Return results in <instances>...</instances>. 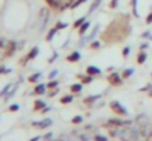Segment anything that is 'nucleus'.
Returning a JSON list of instances; mask_svg holds the SVG:
<instances>
[{
	"label": "nucleus",
	"mask_w": 152,
	"mask_h": 141,
	"mask_svg": "<svg viewBox=\"0 0 152 141\" xmlns=\"http://www.w3.org/2000/svg\"><path fill=\"white\" fill-rule=\"evenodd\" d=\"M136 3H137L136 0H132V6H133V12H134V16H139V13L136 12Z\"/></svg>",
	"instance_id": "nucleus-36"
},
{
	"label": "nucleus",
	"mask_w": 152,
	"mask_h": 141,
	"mask_svg": "<svg viewBox=\"0 0 152 141\" xmlns=\"http://www.w3.org/2000/svg\"><path fill=\"white\" fill-rule=\"evenodd\" d=\"M136 124L140 127V125H143V124H148V119H146V115H139L137 118H136Z\"/></svg>",
	"instance_id": "nucleus-15"
},
{
	"label": "nucleus",
	"mask_w": 152,
	"mask_h": 141,
	"mask_svg": "<svg viewBox=\"0 0 152 141\" xmlns=\"http://www.w3.org/2000/svg\"><path fill=\"white\" fill-rule=\"evenodd\" d=\"M46 87H48V88H56V87H58V81H50Z\"/></svg>",
	"instance_id": "nucleus-34"
},
{
	"label": "nucleus",
	"mask_w": 152,
	"mask_h": 141,
	"mask_svg": "<svg viewBox=\"0 0 152 141\" xmlns=\"http://www.w3.org/2000/svg\"><path fill=\"white\" fill-rule=\"evenodd\" d=\"M71 122H72V124H81V122H83V118H81V116H75V118H72Z\"/></svg>",
	"instance_id": "nucleus-31"
},
{
	"label": "nucleus",
	"mask_w": 152,
	"mask_h": 141,
	"mask_svg": "<svg viewBox=\"0 0 152 141\" xmlns=\"http://www.w3.org/2000/svg\"><path fill=\"white\" fill-rule=\"evenodd\" d=\"M52 125L50 119H45L43 122H33V127H39V128H48Z\"/></svg>",
	"instance_id": "nucleus-6"
},
{
	"label": "nucleus",
	"mask_w": 152,
	"mask_h": 141,
	"mask_svg": "<svg viewBox=\"0 0 152 141\" xmlns=\"http://www.w3.org/2000/svg\"><path fill=\"white\" fill-rule=\"evenodd\" d=\"M9 110H10V112H18V110H19V106H18V104H12V106L9 107Z\"/></svg>",
	"instance_id": "nucleus-35"
},
{
	"label": "nucleus",
	"mask_w": 152,
	"mask_h": 141,
	"mask_svg": "<svg viewBox=\"0 0 152 141\" xmlns=\"http://www.w3.org/2000/svg\"><path fill=\"white\" fill-rule=\"evenodd\" d=\"M108 82H109L111 85H120V84H123V82H121V77H120L117 72H112V74L108 75Z\"/></svg>",
	"instance_id": "nucleus-4"
},
{
	"label": "nucleus",
	"mask_w": 152,
	"mask_h": 141,
	"mask_svg": "<svg viewBox=\"0 0 152 141\" xmlns=\"http://www.w3.org/2000/svg\"><path fill=\"white\" fill-rule=\"evenodd\" d=\"M49 16H50V12H49V7H42L40 12H39V16H37V28L39 31H45L48 22H49Z\"/></svg>",
	"instance_id": "nucleus-1"
},
{
	"label": "nucleus",
	"mask_w": 152,
	"mask_h": 141,
	"mask_svg": "<svg viewBox=\"0 0 152 141\" xmlns=\"http://www.w3.org/2000/svg\"><path fill=\"white\" fill-rule=\"evenodd\" d=\"M40 140H42V137L39 135V137H33V138H31L30 141H40Z\"/></svg>",
	"instance_id": "nucleus-45"
},
{
	"label": "nucleus",
	"mask_w": 152,
	"mask_h": 141,
	"mask_svg": "<svg viewBox=\"0 0 152 141\" xmlns=\"http://www.w3.org/2000/svg\"><path fill=\"white\" fill-rule=\"evenodd\" d=\"M149 95H151V97H152V90H151V93H149Z\"/></svg>",
	"instance_id": "nucleus-50"
},
{
	"label": "nucleus",
	"mask_w": 152,
	"mask_h": 141,
	"mask_svg": "<svg viewBox=\"0 0 152 141\" xmlns=\"http://www.w3.org/2000/svg\"><path fill=\"white\" fill-rule=\"evenodd\" d=\"M71 101H72V94L65 95V97H62V98H61V103H62V104H66V103H71Z\"/></svg>",
	"instance_id": "nucleus-20"
},
{
	"label": "nucleus",
	"mask_w": 152,
	"mask_h": 141,
	"mask_svg": "<svg viewBox=\"0 0 152 141\" xmlns=\"http://www.w3.org/2000/svg\"><path fill=\"white\" fill-rule=\"evenodd\" d=\"M43 138H45V140H50V138H52V132H48V134H46Z\"/></svg>",
	"instance_id": "nucleus-42"
},
{
	"label": "nucleus",
	"mask_w": 152,
	"mask_h": 141,
	"mask_svg": "<svg viewBox=\"0 0 152 141\" xmlns=\"http://www.w3.org/2000/svg\"><path fill=\"white\" fill-rule=\"evenodd\" d=\"M37 54H39V47H34V48H33L25 57H27V60H31V59H34Z\"/></svg>",
	"instance_id": "nucleus-13"
},
{
	"label": "nucleus",
	"mask_w": 152,
	"mask_h": 141,
	"mask_svg": "<svg viewBox=\"0 0 152 141\" xmlns=\"http://www.w3.org/2000/svg\"><path fill=\"white\" fill-rule=\"evenodd\" d=\"M56 31H58L56 28H53V30H52L50 33H49V35L46 37V41H52V40H53V35H55V33H56Z\"/></svg>",
	"instance_id": "nucleus-26"
},
{
	"label": "nucleus",
	"mask_w": 152,
	"mask_h": 141,
	"mask_svg": "<svg viewBox=\"0 0 152 141\" xmlns=\"http://www.w3.org/2000/svg\"><path fill=\"white\" fill-rule=\"evenodd\" d=\"M84 22H86V18H80V19H77V21L74 22V28H80Z\"/></svg>",
	"instance_id": "nucleus-22"
},
{
	"label": "nucleus",
	"mask_w": 152,
	"mask_h": 141,
	"mask_svg": "<svg viewBox=\"0 0 152 141\" xmlns=\"http://www.w3.org/2000/svg\"><path fill=\"white\" fill-rule=\"evenodd\" d=\"M93 129V125H87L86 128H84V131H92Z\"/></svg>",
	"instance_id": "nucleus-44"
},
{
	"label": "nucleus",
	"mask_w": 152,
	"mask_h": 141,
	"mask_svg": "<svg viewBox=\"0 0 152 141\" xmlns=\"http://www.w3.org/2000/svg\"><path fill=\"white\" fill-rule=\"evenodd\" d=\"M86 72L87 75H101V69L98 66H87Z\"/></svg>",
	"instance_id": "nucleus-7"
},
{
	"label": "nucleus",
	"mask_w": 152,
	"mask_h": 141,
	"mask_svg": "<svg viewBox=\"0 0 152 141\" xmlns=\"http://www.w3.org/2000/svg\"><path fill=\"white\" fill-rule=\"evenodd\" d=\"M56 94H58V90L55 88V90H52V91H50V93H49V94H48V95H49V97H55Z\"/></svg>",
	"instance_id": "nucleus-39"
},
{
	"label": "nucleus",
	"mask_w": 152,
	"mask_h": 141,
	"mask_svg": "<svg viewBox=\"0 0 152 141\" xmlns=\"http://www.w3.org/2000/svg\"><path fill=\"white\" fill-rule=\"evenodd\" d=\"M146 140H148V141H152V132L149 134V135H148V138H146Z\"/></svg>",
	"instance_id": "nucleus-48"
},
{
	"label": "nucleus",
	"mask_w": 152,
	"mask_h": 141,
	"mask_svg": "<svg viewBox=\"0 0 152 141\" xmlns=\"http://www.w3.org/2000/svg\"><path fill=\"white\" fill-rule=\"evenodd\" d=\"M146 47H148V44H146V43H145V44H142V46H140V48H142V50H143V48H146Z\"/></svg>",
	"instance_id": "nucleus-49"
},
{
	"label": "nucleus",
	"mask_w": 152,
	"mask_h": 141,
	"mask_svg": "<svg viewBox=\"0 0 152 141\" xmlns=\"http://www.w3.org/2000/svg\"><path fill=\"white\" fill-rule=\"evenodd\" d=\"M81 84H74V85H71L69 87V90L72 91V93H81Z\"/></svg>",
	"instance_id": "nucleus-18"
},
{
	"label": "nucleus",
	"mask_w": 152,
	"mask_h": 141,
	"mask_svg": "<svg viewBox=\"0 0 152 141\" xmlns=\"http://www.w3.org/2000/svg\"><path fill=\"white\" fill-rule=\"evenodd\" d=\"M145 60H146V53H139V56H137V63H145Z\"/></svg>",
	"instance_id": "nucleus-19"
},
{
	"label": "nucleus",
	"mask_w": 152,
	"mask_h": 141,
	"mask_svg": "<svg viewBox=\"0 0 152 141\" xmlns=\"http://www.w3.org/2000/svg\"><path fill=\"white\" fill-rule=\"evenodd\" d=\"M98 98H99V95H95V97H90V98H86V100H84V103H86V104H92V103H93L95 100H98Z\"/></svg>",
	"instance_id": "nucleus-29"
},
{
	"label": "nucleus",
	"mask_w": 152,
	"mask_h": 141,
	"mask_svg": "<svg viewBox=\"0 0 152 141\" xmlns=\"http://www.w3.org/2000/svg\"><path fill=\"white\" fill-rule=\"evenodd\" d=\"M45 91H46V85H43V84H40L34 88V94H45Z\"/></svg>",
	"instance_id": "nucleus-17"
},
{
	"label": "nucleus",
	"mask_w": 152,
	"mask_h": 141,
	"mask_svg": "<svg viewBox=\"0 0 152 141\" xmlns=\"http://www.w3.org/2000/svg\"><path fill=\"white\" fill-rule=\"evenodd\" d=\"M146 24H152V12L148 15V18H146Z\"/></svg>",
	"instance_id": "nucleus-40"
},
{
	"label": "nucleus",
	"mask_w": 152,
	"mask_h": 141,
	"mask_svg": "<svg viewBox=\"0 0 152 141\" xmlns=\"http://www.w3.org/2000/svg\"><path fill=\"white\" fill-rule=\"evenodd\" d=\"M99 47H101V43H99V41H93V43L90 44V48H92V50H98Z\"/></svg>",
	"instance_id": "nucleus-30"
},
{
	"label": "nucleus",
	"mask_w": 152,
	"mask_h": 141,
	"mask_svg": "<svg viewBox=\"0 0 152 141\" xmlns=\"http://www.w3.org/2000/svg\"><path fill=\"white\" fill-rule=\"evenodd\" d=\"M152 85H146V87H143V88H140V91H148V90H151Z\"/></svg>",
	"instance_id": "nucleus-41"
},
{
	"label": "nucleus",
	"mask_w": 152,
	"mask_h": 141,
	"mask_svg": "<svg viewBox=\"0 0 152 141\" xmlns=\"http://www.w3.org/2000/svg\"><path fill=\"white\" fill-rule=\"evenodd\" d=\"M15 47H16V43H15V41H10L9 47L4 50V56H12L13 51H15Z\"/></svg>",
	"instance_id": "nucleus-11"
},
{
	"label": "nucleus",
	"mask_w": 152,
	"mask_h": 141,
	"mask_svg": "<svg viewBox=\"0 0 152 141\" xmlns=\"http://www.w3.org/2000/svg\"><path fill=\"white\" fill-rule=\"evenodd\" d=\"M84 1H86V0H75V1L71 4V9H75V7H78V6H80V4H83Z\"/></svg>",
	"instance_id": "nucleus-25"
},
{
	"label": "nucleus",
	"mask_w": 152,
	"mask_h": 141,
	"mask_svg": "<svg viewBox=\"0 0 152 141\" xmlns=\"http://www.w3.org/2000/svg\"><path fill=\"white\" fill-rule=\"evenodd\" d=\"M46 3L52 9H61V6H62V0H46Z\"/></svg>",
	"instance_id": "nucleus-8"
},
{
	"label": "nucleus",
	"mask_w": 152,
	"mask_h": 141,
	"mask_svg": "<svg viewBox=\"0 0 152 141\" xmlns=\"http://www.w3.org/2000/svg\"><path fill=\"white\" fill-rule=\"evenodd\" d=\"M9 44H10V41H9L7 38H4V37H1V38H0V50H3V51H4V50L9 47Z\"/></svg>",
	"instance_id": "nucleus-12"
},
{
	"label": "nucleus",
	"mask_w": 152,
	"mask_h": 141,
	"mask_svg": "<svg viewBox=\"0 0 152 141\" xmlns=\"http://www.w3.org/2000/svg\"><path fill=\"white\" fill-rule=\"evenodd\" d=\"M123 53H124V56H127V54H129V47H126V48H124V51H123Z\"/></svg>",
	"instance_id": "nucleus-46"
},
{
	"label": "nucleus",
	"mask_w": 152,
	"mask_h": 141,
	"mask_svg": "<svg viewBox=\"0 0 152 141\" xmlns=\"http://www.w3.org/2000/svg\"><path fill=\"white\" fill-rule=\"evenodd\" d=\"M101 1H102V0H95V1H93V4L90 6V10H89V13H93V12L96 10V7L101 4Z\"/></svg>",
	"instance_id": "nucleus-21"
},
{
	"label": "nucleus",
	"mask_w": 152,
	"mask_h": 141,
	"mask_svg": "<svg viewBox=\"0 0 152 141\" xmlns=\"http://www.w3.org/2000/svg\"><path fill=\"white\" fill-rule=\"evenodd\" d=\"M45 106H46V104H45V101H43V100H36V101H34V110H36V112H37V110L45 109Z\"/></svg>",
	"instance_id": "nucleus-14"
},
{
	"label": "nucleus",
	"mask_w": 152,
	"mask_h": 141,
	"mask_svg": "<svg viewBox=\"0 0 152 141\" xmlns=\"http://www.w3.org/2000/svg\"><path fill=\"white\" fill-rule=\"evenodd\" d=\"M89 27H90V24H89V22L86 21V22H84V24H83V25H81V27L78 28V33H80V35H83V34H84V33H86V31L89 30Z\"/></svg>",
	"instance_id": "nucleus-16"
},
{
	"label": "nucleus",
	"mask_w": 152,
	"mask_h": 141,
	"mask_svg": "<svg viewBox=\"0 0 152 141\" xmlns=\"http://www.w3.org/2000/svg\"><path fill=\"white\" fill-rule=\"evenodd\" d=\"M95 141H108V138H106V137H103V135L96 134V135H95Z\"/></svg>",
	"instance_id": "nucleus-32"
},
{
	"label": "nucleus",
	"mask_w": 152,
	"mask_h": 141,
	"mask_svg": "<svg viewBox=\"0 0 152 141\" xmlns=\"http://www.w3.org/2000/svg\"><path fill=\"white\" fill-rule=\"evenodd\" d=\"M133 72H134L133 69H126V71H124V74H123V77H124V78H127V77H130Z\"/></svg>",
	"instance_id": "nucleus-33"
},
{
	"label": "nucleus",
	"mask_w": 152,
	"mask_h": 141,
	"mask_svg": "<svg viewBox=\"0 0 152 141\" xmlns=\"http://www.w3.org/2000/svg\"><path fill=\"white\" fill-rule=\"evenodd\" d=\"M40 77H42V74H40V72H37V74L31 75V77L28 78V81H30V82H36V81H37V80L40 78Z\"/></svg>",
	"instance_id": "nucleus-23"
},
{
	"label": "nucleus",
	"mask_w": 152,
	"mask_h": 141,
	"mask_svg": "<svg viewBox=\"0 0 152 141\" xmlns=\"http://www.w3.org/2000/svg\"><path fill=\"white\" fill-rule=\"evenodd\" d=\"M56 75H58V71H53V72H52L50 75H49V78H55Z\"/></svg>",
	"instance_id": "nucleus-43"
},
{
	"label": "nucleus",
	"mask_w": 152,
	"mask_h": 141,
	"mask_svg": "<svg viewBox=\"0 0 152 141\" xmlns=\"http://www.w3.org/2000/svg\"><path fill=\"white\" fill-rule=\"evenodd\" d=\"M111 109H112V112L114 113H117V115H120V116H127V110L123 107V104L120 103V101H111Z\"/></svg>",
	"instance_id": "nucleus-3"
},
{
	"label": "nucleus",
	"mask_w": 152,
	"mask_h": 141,
	"mask_svg": "<svg viewBox=\"0 0 152 141\" xmlns=\"http://www.w3.org/2000/svg\"><path fill=\"white\" fill-rule=\"evenodd\" d=\"M78 138H80V141H89L90 140V137L86 134V131H84V132H81V134H78Z\"/></svg>",
	"instance_id": "nucleus-24"
},
{
	"label": "nucleus",
	"mask_w": 152,
	"mask_h": 141,
	"mask_svg": "<svg viewBox=\"0 0 152 141\" xmlns=\"http://www.w3.org/2000/svg\"><path fill=\"white\" fill-rule=\"evenodd\" d=\"M118 140L121 141H133V128L130 127H123Z\"/></svg>",
	"instance_id": "nucleus-2"
},
{
	"label": "nucleus",
	"mask_w": 152,
	"mask_h": 141,
	"mask_svg": "<svg viewBox=\"0 0 152 141\" xmlns=\"http://www.w3.org/2000/svg\"><path fill=\"white\" fill-rule=\"evenodd\" d=\"M15 88H16V85H15V84H9L7 87H4V88L0 91V95H1V97H3V95H6V100H7L9 97H12V95L15 94L13 93V90H15Z\"/></svg>",
	"instance_id": "nucleus-5"
},
{
	"label": "nucleus",
	"mask_w": 152,
	"mask_h": 141,
	"mask_svg": "<svg viewBox=\"0 0 152 141\" xmlns=\"http://www.w3.org/2000/svg\"><path fill=\"white\" fill-rule=\"evenodd\" d=\"M66 60H68V62H71V63H74V62H78V60H80V53H78V51H74V53H71V54L66 57Z\"/></svg>",
	"instance_id": "nucleus-10"
},
{
	"label": "nucleus",
	"mask_w": 152,
	"mask_h": 141,
	"mask_svg": "<svg viewBox=\"0 0 152 141\" xmlns=\"http://www.w3.org/2000/svg\"><path fill=\"white\" fill-rule=\"evenodd\" d=\"M49 110H50V107H45V109H42L43 113H46V112H49Z\"/></svg>",
	"instance_id": "nucleus-47"
},
{
	"label": "nucleus",
	"mask_w": 152,
	"mask_h": 141,
	"mask_svg": "<svg viewBox=\"0 0 152 141\" xmlns=\"http://www.w3.org/2000/svg\"><path fill=\"white\" fill-rule=\"evenodd\" d=\"M1 74H10V69H6L4 66H0V75Z\"/></svg>",
	"instance_id": "nucleus-37"
},
{
	"label": "nucleus",
	"mask_w": 152,
	"mask_h": 141,
	"mask_svg": "<svg viewBox=\"0 0 152 141\" xmlns=\"http://www.w3.org/2000/svg\"><path fill=\"white\" fill-rule=\"evenodd\" d=\"M66 27H68V24H65V22H58L55 28H56V30H64V28H66Z\"/></svg>",
	"instance_id": "nucleus-27"
},
{
	"label": "nucleus",
	"mask_w": 152,
	"mask_h": 141,
	"mask_svg": "<svg viewBox=\"0 0 152 141\" xmlns=\"http://www.w3.org/2000/svg\"><path fill=\"white\" fill-rule=\"evenodd\" d=\"M117 4H118V0H112V1H111V4H109V7H111V9H115V7H117Z\"/></svg>",
	"instance_id": "nucleus-38"
},
{
	"label": "nucleus",
	"mask_w": 152,
	"mask_h": 141,
	"mask_svg": "<svg viewBox=\"0 0 152 141\" xmlns=\"http://www.w3.org/2000/svg\"><path fill=\"white\" fill-rule=\"evenodd\" d=\"M108 125H112V127H126V121H121V119H109Z\"/></svg>",
	"instance_id": "nucleus-9"
},
{
	"label": "nucleus",
	"mask_w": 152,
	"mask_h": 141,
	"mask_svg": "<svg viewBox=\"0 0 152 141\" xmlns=\"http://www.w3.org/2000/svg\"><path fill=\"white\" fill-rule=\"evenodd\" d=\"M92 81H93L92 75H87V77H84V78H83V81H81V82H83V84H90Z\"/></svg>",
	"instance_id": "nucleus-28"
}]
</instances>
